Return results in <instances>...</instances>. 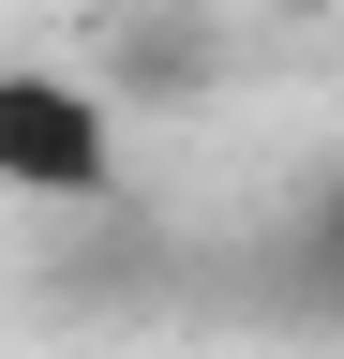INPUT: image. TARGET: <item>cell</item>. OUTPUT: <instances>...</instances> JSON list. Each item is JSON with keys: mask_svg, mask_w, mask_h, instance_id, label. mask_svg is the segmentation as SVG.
Instances as JSON below:
<instances>
[{"mask_svg": "<svg viewBox=\"0 0 344 359\" xmlns=\"http://www.w3.org/2000/svg\"><path fill=\"white\" fill-rule=\"evenodd\" d=\"M0 195H15V210H90V195H120V105H105L90 75L0 60Z\"/></svg>", "mask_w": 344, "mask_h": 359, "instance_id": "1", "label": "cell"}, {"mask_svg": "<svg viewBox=\"0 0 344 359\" xmlns=\"http://www.w3.org/2000/svg\"><path fill=\"white\" fill-rule=\"evenodd\" d=\"M254 15H299V0H254Z\"/></svg>", "mask_w": 344, "mask_h": 359, "instance_id": "2", "label": "cell"}]
</instances>
